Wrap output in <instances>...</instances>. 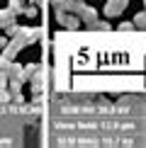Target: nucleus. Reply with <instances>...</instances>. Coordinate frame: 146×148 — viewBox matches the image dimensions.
Returning <instances> with one entry per match:
<instances>
[{"label":"nucleus","mask_w":146,"mask_h":148,"mask_svg":"<svg viewBox=\"0 0 146 148\" xmlns=\"http://www.w3.org/2000/svg\"><path fill=\"white\" fill-rule=\"evenodd\" d=\"M56 20L63 24V27H68V29H78V24H81V20H78L73 12H66V10H56Z\"/></svg>","instance_id":"f257e3e1"},{"label":"nucleus","mask_w":146,"mask_h":148,"mask_svg":"<svg viewBox=\"0 0 146 148\" xmlns=\"http://www.w3.org/2000/svg\"><path fill=\"white\" fill-rule=\"evenodd\" d=\"M127 3H129V0H110V3L105 5V15H107V20H110V17H119L122 10L127 8Z\"/></svg>","instance_id":"f03ea898"},{"label":"nucleus","mask_w":146,"mask_h":148,"mask_svg":"<svg viewBox=\"0 0 146 148\" xmlns=\"http://www.w3.org/2000/svg\"><path fill=\"white\" fill-rule=\"evenodd\" d=\"M76 12H78V20H83V22H88V24L93 22V20H97L95 8H88V5H83V3L78 5V10H76Z\"/></svg>","instance_id":"7ed1b4c3"},{"label":"nucleus","mask_w":146,"mask_h":148,"mask_svg":"<svg viewBox=\"0 0 146 148\" xmlns=\"http://www.w3.org/2000/svg\"><path fill=\"white\" fill-rule=\"evenodd\" d=\"M90 29H97V32H110V22H97V20H93V22H90Z\"/></svg>","instance_id":"20e7f679"},{"label":"nucleus","mask_w":146,"mask_h":148,"mask_svg":"<svg viewBox=\"0 0 146 148\" xmlns=\"http://www.w3.org/2000/svg\"><path fill=\"white\" fill-rule=\"evenodd\" d=\"M134 27H139V29H146V10H144V12H139V15L134 17Z\"/></svg>","instance_id":"39448f33"},{"label":"nucleus","mask_w":146,"mask_h":148,"mask_svg":"<svg viewBox=\"0 0 146 148\" xmlns=\"http://www.w3.org/2000/svg\"><path fill=\"white\" fill-rule=\"evenodd\" d=\"M8 8L12 10V12H15V15H17V12H22L24 8H22V0H10V5H8Z\"/></svg>","instance_id":"423d86ee"},{"label":"nucleus","mask_w":146,"mask_h":148,"mask_svg":"<svg viewBox=\"0 0 146 148\" xmlns=\"http://www.w3.org/2000/svg\"><path fill=\"white\" fill-rule=\"evenodd\" d=\"M134 29V22H122L119 24V32H132Z\"/></svg>","instance_id":"0eeeda50"},{"label":"nucleus","mask_w":146,"mask_h":148,"mask_svg":"<svg viewBox=\"0 0 146 148\" xmlns=\"http://www.w3.org/2000/svg\"><path fill=\"white\" fill-rule=\"evenodd\" d=\"M22 12H24V15H27V17H32V20L36 17V8H34V5H32V8H24Z\"/></svg>","instance_id":"6e6552de"},{"label":"nucleus","mask_w":146,"mask_h":148,"mask_svg":"<svg viewBox=\"0 0 146 148\" xmlns=\"http://www.w3.org/2000/svg\"><path fill=\"white\" fill-rule=\"evenodd\" d=\"M5 44H8V36H0V49H3Z\"/></svg>","instance_id":"1a4fd4ad"},{"label":"nucleus","mask_w":146,"mask_h":148,"mask_svg":"<svg viewBox=\"0 0 146 148\" xmlns=\"http://www.w3.org/2000/svg\"><path fill=\"white\" fill-rule=\"evenodd\" d=\"M144 5H146V0H144Z\"/></svg>","instance_id":"9d476101"},{"label":"nucleus","mask_w":146,"mask_h":148,"mask_svg":"<svg viewBox=\"0 0 146 148\" xmlns=\"http://www.w3.org/2000/svg\"><path fill=\"white\" fill-rule=\"evenodd\" d=\"M81 3H83V0H81Z\"/></svg>","instance_id":"9b49d317"}]
</instances>
